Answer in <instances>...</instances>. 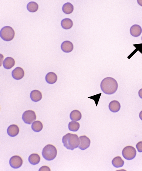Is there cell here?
<instances>
[{
  "mask_svg": "<svg viewBox=\"0 0 142 171\" xmlns=\"http://www.w3.org/2000/svg\"><path fill=\"white\" fill-rule=\"evenodd\" d=\"M101 90L107 95H112L117 91L118 87L117 81L114 78L107 77L103 80L100 84Z\"/></svg>",
  "mask_w": 142,
  "mask_h": 171,
  "instance_id": "cell-1",
  "label": "cell"
},
{
  "mask_svg": "<svg viewBox=\"0 0 142 171\" xmlns=\"http://www.w3.org/2000/svg\"><path fill=\"white\" fill-rule=\"evenodd\" d=\"M64 146L68 150H74L79 146L80 140L76 134L68 133L62 138Z\"/></svg>",
  "mask_w": 142,
  "mask_h": 171,
  "instance_id": "cell-2",
  "label": "cell"
},
{
  "mask_svg": "<svg viewBox=\"0 0 142 171\" xmlns=\"http://www.w3.org/2000/svg\"><path fill=\"white\" fill-rule=\"evenodd\" d=\"M57 154L56 148L53 145L48 144L43 148L42 152V156L46 160H53L56 157Z\"/></svg>",
  "mask_w": 142,
  "mask_h": 171,
  "instance_id": "cell-3",
  "label": "cell"
},
{
  "mask_svg": "<svg viewBox=\"0 0 142 171\" xmlns=\"http://www.w3.org/2000/svg\"><path fill=\"white\" fill-rule=\"evenodd\" d=\"M15 32L12 27L5 26L2 29L0 32V36L5 41H11L14 39Z\"/></svg>",
  "mask_w": 142,
  "mask_h": 171,
  "instance_id": "cell-4",
  "label": "cell"
},
{
  "mask_svg": "<svg viewBox=\"0 0 142 171\" xmlns=\"http://www.w3.org/2000/svg\"><path fill=\"white\" fill-rule=\"evenodd\" d=\"M136 150L133 147L128 146L122 150V155L124 159L127 160H132L136 156Z\"/></svg>",
  "mask_w": 142,
  "mask_h": 171,
  "instance_id": "cell-5",
  "label": "cell"
},
{
  "mask_svg": "<svg viewBox=\"0 0 142 171\" xmlns=\"http://www.w3.org/2000/svg\"><path fill=\"white\" fill-rule=\"evenodd\" d=\"M22 118L26 124H31L36 119V113L32 110H28L24 112Z\"/></svg>",
  "mask_w": 142,
  "mask_h": 171,
  "instance_id": "cell-6",
  "label": "cell"
},
{
  "mask_svg": "<svg viewBox=\"0 0 142 171\" xmlns=\"http://www.w3.org/2000/svg\"><path fill=\"white\" fill-rule=\"evenodd\" d=\"M22 158L19 156H14L11 158L9 164L13 168L17 169L20 168L23 164Z\"/></svg>",
  "mask_w": 142,
  "mask_h": 171,
  "instance_id": "cell-7",
  "label": "cell"
},
{
  "mask_svg": "<svg viewBox=\"0 0 142 171\" xmlns=\"http://www.w3.org/2000/svg\"><path fill=\"white\" fill-rule=\"evenodd\" d=\"M80 144L79 147L82 150L87 149L90 147L91 143L90 139L85 135L79 137Z\"/></svg>",
  "mask_w": 142,
  "mask_h": 171,
  "instance_id": "cell-8",
  "label": "cell"
},
{
  "mask_svg": "<svg viewBox=\"0 0 142 171\" xmlns=\"http://www.w3.org/2000/svg\"><path fill=\"white\" fill-rule=\"evenodd\" d=\"M12 74L14 79L18 80L23 78L25 75L24 71L20 67H17L13 70Z\"/></svg>",
  "mask_w": 142,
  "mask_h": 171,
  "instance_id": "cell-9",
  "label": "cell"
},
{
  "mask_svg": "<svg viewBox=\"0 0 142 171\" xmlns=\"http://www.w3.org/2000/svg\"><path fill=\"white\" fill-rule=\"evenodd\" d=\"M20 132L18 126L15 124L11 125L7 129V133L9 136L15 137L18 135Z\"/></svg>",
  "mask_w": 142,
  "mask_h": 171,
  "instance_id": "cell-10",
  "label": "cell"
},
{
  "mask_svg": "<svg viewBox=\"0 0 142 171\" xmlns=\"http://www.w3.org/2000/svg\"><path fill=\"white\" fill-rule=\"evenodd\" d=\"M61 47L63 52L68 53L72 51L74 46L71 41H66L62 43Z\"/></svg>",
  "mask_w": 142,
  "mask_h": 171,
  "instance_id": "cell-11",
  "label": "cell"
},
{
  "mask_svg": "<svg viewBox=\"0 0 142 171\" xmlns=\"http://www.w3.org/2000/svg\"><path fill=\"white\" fill-rule=\"evenodd\" d=\"M142 32L141 27L138 25H134L131 27V34L134 37H138L141 35Z\"/></svg>",
  "mask_w": 142,
  "mask_h": 171,
  "instance_id": "cell-12",
  "label": "cell"
},
{
  "mask_svg": "<svg viewBox=\"0 0 142 171\" xmlns=\"http://www.w3.org/2000/svg\"><path fill=\"white\" fill-rule=\"evenodd\" d=\"M15 61L11 57H8L5 59L3 62V65L5 68L6 69H11L15 65Z\"/></svg>",
  "mask_w": 142,
  "mask_h": 171,
  "instance_id": "cell-13",
  "label": "cell"
},
{
  "mask_svg": "<svg viewBox=\"0 0 142 171\" xmlns=\"http://www.w3.org/2000/svg\"><path fill=\"white\" fill-rule=\"evenodd\" d=\"M30 97L31 100L33 102H38L41 100L42 97V94L40 91L37 90H35L32 91Z\"/></svg>",
  "mask_w": 142,
  "mask_h": 171,
  "instance_id": "cell-14",
  "label": "cell"
},
{
  "mask_svg": "<svg viewBox=\"0 0 142 171\" xmlns=\"http://www.w3.org/2000/svg\"><path fill=\"white\" fill-rule=\"evenodd\" d=\"M110 111L113 112H117L119 111L121 108L120 104L117 100H113L110 102L109 105Z\"/></svg>",
  "mask_w": 142,
  "mask_h": 171,
  "instance_id": "cell-15",
  "label": "cell"
},
{
  "mask_svg": "<svg viewBox=\"0 0 142 171\" xmlns=\"http://www.w3.org/2000/svg\"><path fill=\"white\" fill-rule=\"evenodd\" d=\"M45 79L46 82L49 84H53L56 82L57 77L55 73L51 72L46 75Z\"/></svg>",
  "mask_w": 142,
  "mask_h": 171,
  "instance_id": "cell-16",
  "label": "cell"
},
{
  "mask_svg": "<svg viewBox=\"0 0 142 171\" xmlns=\"http://www.w3.org/2000/svg\"><path fill=\"white\" fill-rule=\"evenodd\" d=\"M29 161L32 164L35 165L38 164L41 161L40 156L37 154H32L29 157Z\"/></svg>",
  "mask_w": 142,
  "mask_h": 171,
  "instance_id": "cell-17",
  "label": "cell"
},
{
  "mask_svg": "<svg viewBox=\"0 0 142 171\" xmlns=\"http://www.w3.org/2000/svg\"><path fill=\"white\" fill-rule=\"evenodd\" d=\"M112 163L114 167L119 168L124 166V161L120 157L117 156L113 160Z\"/></svg>",
  "mask_w": 142,
  "mask_h": 171,
  "instance_id": "cell-18",
  "label": "cell"
},
{
  "mask_svg": "<svg viewBox=\"0 0 142 171\" xmlns=\"http://www.w3.org/2000/svg\"><path fill=\"white\" fill-rule=\"evenodd\" d=\"M82 115L78 110H75L71 112L70 114V118L72 121H77L81 119Z\"/></svg>",
  "mask_w": 142,
  "mask_h": 171,
  "instance_id": "cell-19",
  "label": "cell"
},
{
  "mask_svg": "<svg viewBox=\"0 0 142 171\" xmlns=\"http://www.w3.org/2000/svg\"><path fill=\"white\" fill-rule=\"evenodd\" d=\"M61 25L62 28L65 29H70L73 26V22L71 19L65 18L62 20Z\"/></svg>",
  "mask_w": 142,
  "mask_h": 171,
  "instance_id": "cell-20",
  "label": "cell"
},
{
  "mask_svg": "<svg viewBox=\"0 0 142 171\" xmlns=\"http://www.w3.org/2000/svg\"><path fill=\"white\" fill-rule=\"evenodd\" d=\"M62 10L65 14H69L72 13L74 10V6L71 3L68 2L65 4L62 7Z\"/></svg>",
  "mask_w": 142,
  "mask_h": 171,
  "instance_id": "cell-21",
  "label": "cell"
},
{
  "mask_svg": "<svg viewBox=\"0 0 142 171\" xmlns=\"http://www.w3.org/2000/svg\"><path fill=\"white\" fill-rule=\"evenodd\" d=\"M43 128L42 123L41 121H37L32 123V128L34 131L39 132L42 130Z\"/></svg>",
  "mask_w": 142,
  "mask_h": 171,
  "instance_id": "cell-22",
  "label": "cell"
},
{
  "mask_svg": "<svg viewBox=\"0 0 142 171\" xmlns=\"http://www.w3.org/2000/svg\"><path fill=\"white\" fill-rule=\"evenodd\" d=\"M28 10L31 12H35L37 11L39 8V5L37 3L34 2H31L29 3L27 6Z\"/></svg>",
  "mask_w": 142,
  "mask_h": 171,
  "instance_id": "cell-23",
  "label": "cell"
},
{
  "mask_svg": "<svg viewBox=\"0 0 142 171\" xmlns=\"http://www.w3.org/2000/svg\"><path fill=\"white\" fill-rule=\"evenodd\" d=\"M80 127V125L79 123L76 121H71L68 124V129L71 131H77L79 130Z\"/></svg>",
  "mask_w": 142,
  "mask_h": 171,
  "instance_id": "cell-24",
  "label": "cell"
},
{
  "mask_svg": "<svg viewBox=\"0 0 142 171\" xmlns=\"http://www.w3.org/2000/svg\"><path fill=\"white\" fill-rule=\"evenodd\" d=\"M136 148L139 152H142V141L138 142L136 145Z\"/></svg>",
  "mask_w": 142,
  "mask_h": 171,
  "instance_id": "cell-25",
  "label": "cell"
},
{
  "mask_svg": "<svg viewBox=\"0 0 142 171\" xmlns=\"http://www.w3.org/2000/svg\"><path fill=\"white\" fill-rule=\"evenodd\" d=\"M50 168L47 167V166H43L42 167H41L39 170V171H50Z\"/></svg>",
  "mask_w": 142,
  "mask_h": 171,
  "instance_id": "cell-26",
  "label": "cell"
},
{
  "mask_svg": "<svg viewBox=\"0 0 142 171\" xmlns=\"http://www.w3.org/2000/svg\"><path fill=\"white\" fill-rule=\"evenodd\" d=\"M138 95L140 98L142 99V89H140L139 91Z\"/></svg>",
  "mask_w": 142,
  "mask_h": 171,
  "instance_id": "cell-27",
  "label": "cell"
},
{
  "mask_svg": "<svg viewBox=\"0 0 142 171\" xmlns=\"http://www.w3.org/2000/svg\"><path fill=\"white\" fill-rule=\"evenodd\" d=\"M137 2L140 5L142 6V0H138Z\"/></svg>",
  "mask_w": 142,
  "mask_h": 171,
  "instance_id": "cell-28",
  "label": "cell"
},
{
  "mask_svg": "<svg viewBox=\"0 0 142 171\" xmlns=\"http://www.w3.org/2000/svg\"><path fill=\"white\" fill-rule=\"evenodd\" d=\"M139 117L140 118V119L142 120V111H141V112H140L139 114Z\"/></svg>",
  "mask_w": 142,
  "mask_h": 171,
  "instance_id": "cell-29",
  "label": "cell"
},
{
  "mask_svg": "<svg viewBox=\"0 0 142 171\" xmlns=\"http://www.w3.org/2000/svg\"></svg>",
  "mask_w": 142,
  "mask_h": 171,
  "instance_id": "cell-30",
  "label": "cell"
}]
</instances>
